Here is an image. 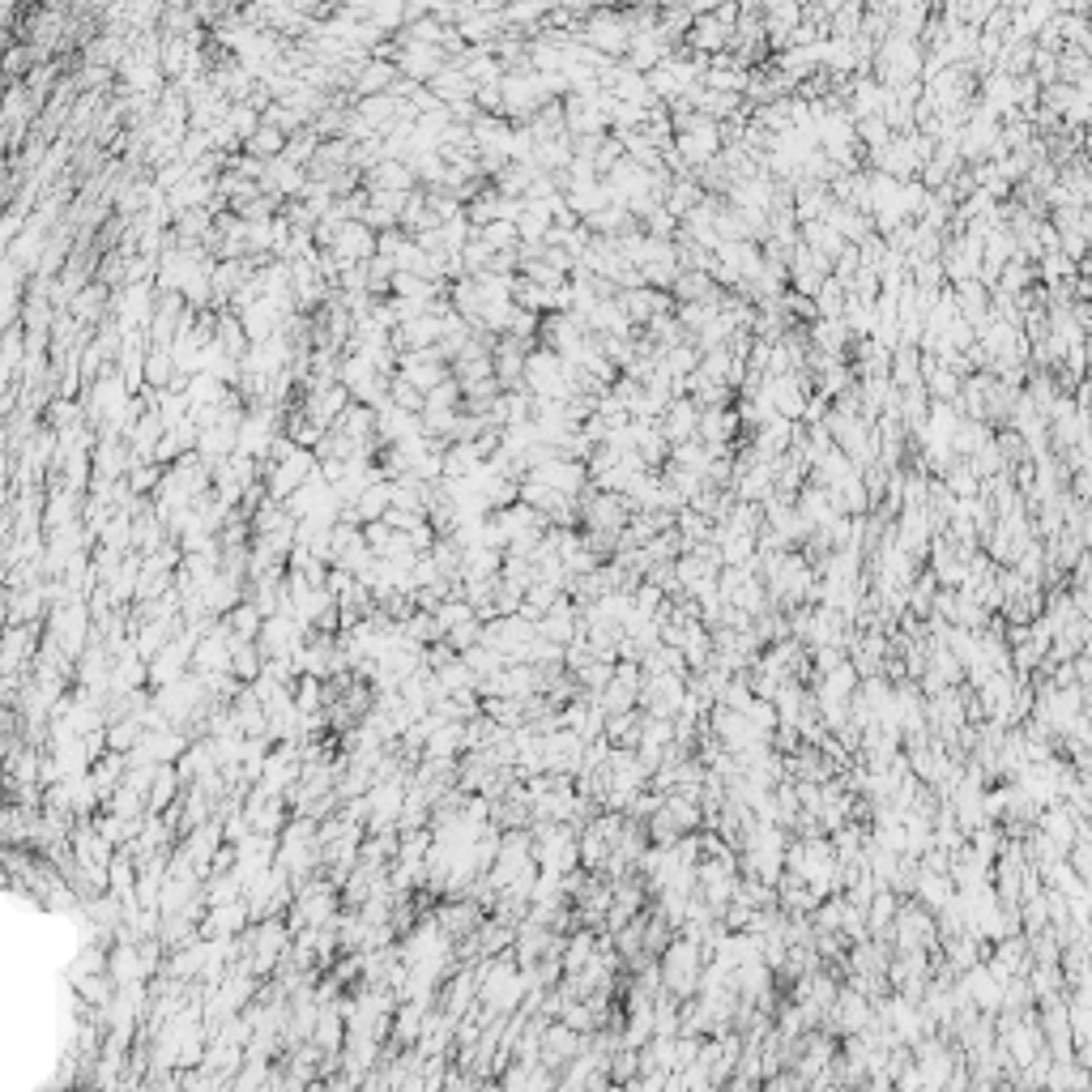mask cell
Wrapping results in <instances>:
<instances>
[{"label": "cell", "instance_id": "obj_1", "mask_svg": "<svg viewBox=\"0 0 1092 1092\" xmlns=\"http://www.w3.org/2000/svg\"><path fill=\"white\" fill-rule=\"evenodd\" d=\"M657 973H662V990H671V998H696L700 981H705L700 943L696 939H674V943L657 956Z\"/></svg>", "mask_w": 1092, "mask_h": 1092}, {"label": "cell", "instance_id": "obj_2", "mask_svg": "<svg viewBox=\"0 0 1092 1092\" xmlns=\"http://www.w3.org/2000/svg\"><path fill=\"white\" fill-rule=\"evenodd\" d=\"M312 474H316V456H312L308 448H295V453L286 456V461H277L274 474H269V495H274L277 504H286Z\"/></svg>", "mask_w": 1092, "mask_h": 1092}, {"label": "cell", "instance_id": "obj_3", "mask_svg": "<svg viewBox=\"0 0 1092 1092\" xmlns=\"http://www.w3.org/2000/svg\"><path fill=\"white\" fill-rule=\"evenodd\" d=\"M525 482H542V487L560 491V495H577V491L585 487V465L572 461V456H551V461L538 465Z\"/></svg>", "mask_w": 1092, "mask_h": 1092}, {"label": "cell", "instance_id": "obj_4", "mask_svg": "<svg viewBox=\"0 0 1092 1092\" xmlns=\"http://www.w3.org/2000/svg\"><path fill=\"white\" fill-rule=\"evenodd\" d=\"M892 939L901 952H926V943L935 939V922H930V913H922L918 904H909V909L896 913Z\"/></svg>", "mask_w": 1092, "mask_h": 1092}, {"label": "cell", "instance_id": "obj_5", "mask_svg": "<svg viewBox=\"0 0 1092 1092\" xmlns=\"http://www.w3.org/2000/svg\"><path fill=\"white\" fill-rule=\"evenodd\" d=\"M248 926H252L248 901H235V904H223V909H206L201 939H240Z\"/></svg>", "mask_w": 1092, "mask_h": 1092}, {"label": "cell", "instance_id": "obj_6", "mask_svg": "<svg viewBox=\"0 0 1092 1092\" xmlns=\"http://www.w3.org/2000/svg\"><path fill=\"white\" fill-rule=\"evenodd\" d=\"M632 35H636V30H632L623 18H615V13H598V18L589 22V30H585V44L606 47V52H628Z\"/></svg>", "mask_w": 1092, "mask_h": 1092}, {"label": "cell", "instance_id": "obj_7", "mask_svg": "<svg viewBox=\"0 0 1092 1092\" xmlns=\"http://www.w3.org/2000/svg\"><path fill=\"white\" fill-rule=\"evenodd\" d=\"M274 414L269 410H257V414H248L243 419V427H240V448L235 453L240 456H260V453H269L274 448Z\"/></svg>", "mask_w": 1092, "mask_h": 1092}, {"label": "cell", "instance_id": "obj_8", "mask_svg": "<svg viewBox=\"0 0 1092 1092\" xmlns=\"http://www.w3.org/2000/svg\"><path fill=\"white\" fill-rule=\"evenodd\" d=\"M422 751H427V760H439V764H448V760H456L461 751H470V743H465V722L436 725L431 739L422 743Z\"/></svg>", "mask_w": 1092, "mask_h": 1092}, {"label": "cell", "instance_id": "obj_9", "mask_svg": "<svg viewBox=\"0 0 1092 1092\" xmlns=\"http://www.w3.org/2000/svg\"><path fill=\"white\" fill-rule=\"evenodd\" d=\"M414 163H376L371 167V192H410L414 188Z\"/></svg>", "mask_w": 1092, "mask_h": 1092}, {"label": "cell", "instance_id": "obj_10", "mask_svg": "<svg viewBox=\"0 0 1092 1092\" xmlns=\"http://www.w3.org/2000/svg\"><path fill=\"white\" fill-rule=\"evenodd\" d=\"M538 636L551 640V645H568V640H577V619H572V606L560 602L555 611L542 615V619H538Z\"/></svg>", "mask_w": 1092, "mask_h": 1092}, {"label": "cell", "instance_id": "obj_11", "mask_svg": "<svg viewBox=\"0 0 1092 1092\" xmlns=\"http://www.w3.org/2000/svg\"><path fill=\"white\" fill-rule=\"evenodd\" d=\"M180 768L175 764H163L158 768V777H154V790H150V815H163L167 807H171V798L180 794Z\"/></svg>", "mask_w": 1092, "mask_h": 1092}, {"label": "cell", "instance_id": "obj_12", "mask_svg": "<svg viewBox=\"0 0 1092 1092\" xmlns=\"http://www.w3.org/2000/svg\"><path fill=\"white\" fill-rule=\"evenodd\" d=\"M896 913H901V909H896V896L879 887V892L870 896V904H867L870 935H892V926H896Z\"/></svg>", "mask_w": 1092, "mask_h": 1092}, {"label": "cell", "instance_id": "obj_13", "mask_svg": "<svg viewBox=\"0 0 1092 1092\" xmlns=\"http://www.w3.org/2000/svg\"><path fill=\"white\" fill-rule=\"evenodd\" d=\"M226 628H231V636H235V640L252 645V640L260 636V628H265V615H260L257 606H235L231 619H226Z\"/></svg>", "mask_w": 1092, "mask_h": 1092}, {"label": "cell", "instance_id": "obj_14", "mask_svg": "<svg viewBox=\"0 0 1092 1092\" xmlns=\"http://www.w3.org/2000/svg\"><path fill=\"white\" fill-rule=\"evenodd\" d=\"M354 81H359V90H363L367 98H371V95H388L385 86L393 81V64H388V61H371V64H363V69L354 73Z\"/></svg>", "mask_w": 1092, "mask_h": 1092}, {"label": "cell", "instance_id": "obj_15", "mask_svg": "<svg viewBox=\"0 0 1092 1092\" xmlns=\"http://www.w3.org/2000/svg\"><path fill=\"white\" fill-rule=\"evenodd\" d=\"M248 154H252V158H269V163H274V158H282V154H286L282 129H274V124H260V133L248 141Z\"/></svg>", "mask_w": 1092, "mask_h": 1092}, {"label": "cell", "instance_id": "obj_16", "mask_svg": "<svg viewBox=\"0 0 1092 1092\" xmlns=\"http://www.w3.org/2000/svg\"><path fill=\"white\" fill-rule=\"evenodd\" d=\"M700 402H674L671 414H666V436L679 439V436H691L700 427V414H696Z\"/></svg>", "mask_w": 1092, "mask_h": 1092}, {"label": "cell", "instance_id": "obj_17", "mask_svg": "<svg viewBox=\"0 0 1092 1092\" xmlns=\"http://www.w3.org/2000/svg\"><path fill=\"white\" fill-rule=\"evenodd\" d=\"M456 402H461V385L444 380L439 388H431V393H427V405H422V414H436V419H444V414H456V410H453Z\"/></svg>", "mask_w": 1092, "mask_h": 1092}, {"label": "cell", "instance_id": "obj_18", "mask_svg": "<svg viewBox=\"0 0 1092 1092\" xmlns=\"http://www.w3.org/2000/svg\"><path fill=\"white\" fill-rule=\"evenodd\" d=\"M470 619H478L470 602H439V606H436V623H439V632H444V636H448L453 628H461V623H470Z\"/></svg>", "mask_w": 1092, "mask_h": 1092}, {"label": "cell", "instance_id": "obj_19", "mask_svg": "<svg viewBox=\"0 0 1092 1092\" xmlns=\"http://www.w3.org/2000/svg\"><path fill=\"white\" fill-rule=\"evenodd\" d=\"M730 427H734V419H730V414H722V410H705V414H700V436H705L713 448L722 444L725 436H730Z\"/></svg>", "mask_w": 1092, "mask_h": 1092}, {"label": "cell", "instance_id": "obj_20", "mask_svg": "<svg viewBox=\"0 0 1092 1092\" xmlns=\"http://www.w3.org/2000/svg\"><path fill=\"white\" fill-rule=\"evenodd\" d=\"M478 240L487 243L491 252H499V248H512L521 235H516V226L512 223H491V226H478Z\"/></svg>", "mask_w": 1092, "mask_h": 1092}, {"label": "cell", "instance_id": "obj_21", "mask_svg": "<svg viewBox=\"0 0 1092 1092\" xmlns=\"http://www.w3.org/2000/svg\"><path fill=\"white\" fill-rule=\"evenodd\" d=\"M103 299H107L103 286H90V291H81L78 299H73V316L95 320V316H98V308H103Z\"/></svg>", "mask_w": 1092, "mask_h": 1092}, {"label": "cell", "instance_id": "obj_22", "mask_svg": "<svg viewBox=\"0 0 1092 1092\" xmlns=\"http://www.w3.org/2000/svg\"><path fill=\"white\" fill-rule=\"evenodd\" d=\"M18 363H22V329L9 325V337H5V380L18 376Z\"/></svg>", "mask_w": 1092, "mask_h": 1092}, {"label": "cell", "instance_id": "obj_23", "mask_svg": "<svg viewBox=\"0 0 1092 1092\" xmlns=\"http://www.w3.org/2000/svg\"><path fill=\"white\" fill-rule=\"evenodd\" d=\"M367 18L376 22L380 30H388V27H397V22L405 18V9H402V5H371V9H367Z\"/></svg>", "mask_w": 1092, "mask_h": 1092}, {"label": "cell", "instance_id": "obj_24", "mask_svg": "<svg viewBox=\"0 0 1092 1092\" xmlns=\"http://www.w3.org/2000/svg\"><path fill=\"white\" fill-rule=\"evenodd\" d=\"M815 337H819V346H824V350H841L845 325H841V320H824V325L815 329Z\"/></svg>", "mask_w": 1092, "mask_h": 1092}, {"label": "cell", "instance_id": "obj_25", "mask_svg": "<svg viewBox=\"0 0 1092 1092\" xmlns=\"http://www.w3.org/2000/svg\"><path fill=\"white\" fill-rule=\"evenodd\" d=\"M1071 862H1075V870H1080V879H1092V845H1088V836L1071 850Z\"/></svg>", "mask_w": 1092, "mask_h": 1092}, {"label": "cell", "instance_id": "obj_26", "mask_svg": "<svg viewBox=\"0 0 1092 1092\" xmlns=\"http://www.w3.org/2000/svg\"><path fill=\"white\" fill-rule=\"evenodd\" d=\"M158 482V465L150 461V465H141V470H133V478H129V487L133 491H150Z\"/></svg>", "mask_w": 1092, "mask_h": 1092}, {"label": "cell", "instance_id": "obj_27", "mask_svg": "<svg viewBox=\"0 0 1092 1092\" xmlns=\"http://www.w3.org/2000/svg\"><path fill=\"white\" fill-rule=\"evenodd\" d=\"M64 422H78V402H52V427H64Z\"/></svg>", "mask_w": 1092, "mask_h": 1092}]
</instances>
